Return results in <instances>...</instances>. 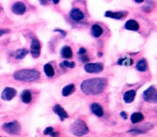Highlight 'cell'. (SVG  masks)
Wrapping results in <instances>:
<instances>
[{
  "instance_id": "e575fe53",
  "label": "cell",
  "mask_w": 157,
  "mask_h": 137,
  "mask_svg": "<svg viewBox=\"0 0 157 137\" xmlns=\"http://www.w3.org/2000/svg\"><path fill=\"white\" fill-rule=\"evenodd\" d=\"M40 2H41L42 5H45L46 4V0H40Z\"/></svg>"
},
{
  "instance_id": "83f0119b",
  "label": "cell",
  "mask_w": 157,
  "mask_h": 137,
  "mask_svg": "<svg viewBox=\"0 0 157 137\" xmlns=\"http://www.w3.org/2000/svg\"><path fill=\"white\" fill-rule=\"evenodd\" d=\"M9 30H8V29H0V36L5 35V34L9 33Z\"/></svg>"
},
{
  "instance_id": "d590c367",
  "label": "cell",
  "mask_w": 157,
  "mask_h": 137,
  "mask_svg": "<svg viewBox=\"0 0 157 137\" xmlns=\"http://www.w3.org/2000/svg\"><path fill=\"white\" fill-rule=\"evenodd\" d=\"M134 1L137 3H142L143 2H144V0H134Z\"/></svg>"
},
{
  "instance_id": "6da1fadb",
  "label": "cell",
  "mask_w": 157,
  "mask_h": 137,
  "mask_svg": "<svg viewBox=\"0 0 157 137\" xmlns=\"http://www.w3.org/2000/svg\"><path fill=\"white\" fill-rule=\"evenodd\" d=\"M107 85V80L104 78H94L86 79L81 83V89L86 95H98L104 91Z\"/></svg>"
},
{
  "instance_id": "e0dca14e",
  "label": "cell",
  "mask_w": 157,
  "mask_h": 137,
  "mask_svg": "<svg viewBox=\"0 0 157 137\" xmlns=\"http://www.w3.org/2000/svg\"><path fill=\"white\" fill-rule=\"evenodd\" d=\"M61 56L64 58H70L73 56V52H72V49L67 46H64V47L61 49Z\"/></svg>"
},
{
  "instance_id": "836d02e7",
  "label": "cell",
  "mask_w": 157,
  "mask_h": 137,
  "mask_svg": "<svg viewBox=\"0 0 157 137\" xmlns=\"http://www.w3.org/2000/svg\"><path fill=\"white\" fill-rule=\"evenodd\" d=\"M50 1H52V2H53L54 4H58V3L59 2L60 0H50Z\"/></svg>"
},
{
  "instance_id": "4316f807",
  "label": "cell",
  "mask_w": 157,
  "mask_h": 137,
  "mask_svg": "<svg viewBox=\"0 0 157 137\" xmlns=\"http://www.w3.org/2000/svg\"><path fill=\"white\" fill-rule=\"evenodd\" d=\"M53 131H54V128L49 126V127H47L45 129H44V132H43V133H44V135H50V134L52 133Z\"/></svg>"
},
{
  "instance_id": "9c48e42d",
  "label": "cell",
  "mask_w": 157,
  "mask_h": 137,
  "mask_svg": "<svg viewBox=\"0 0 157 137\" xmlns=\"http://www.w3.org/2000/svg\"><path fill=\"white\" fill-rule=\"evenodd\" d=\"M12 11L16 15H23L26 11V6L21 2H17L12 6Z\"/></svg>"
},
{
  "instance_id": "4dcf8cb0",
  "label": "cell",
  "mask_w": 157,
  "mask_h": 137,
  "mask_svg": "<svg viewBox=\"0 0 157 137\" xmlns=\"http://www.w3.org/2000/svg\"><path fill=\"white\" fill-rule=\"evenodd\" d=\"M85 52H86V49H84V48H81V49H79L78 53H79L80 55H84V54H85Z\"/></svg>"
},
{
  "instance_id": "30bf717a",
  "label": "cell",
  "mask_w": 157,
  "mask_h": 137,
  "mask_svg": "<svg viewBox=\"0 0 157 137\" xmlns=\"http://www.w3.org/2000/svg\"><path fill=\"white\" fill-rule=\"evenodd\" d=\"M53 111L55 114H57V115L59 116L60 119H61V121H63V120L65 119L68 118V114H67V112L64 110V108L61 107L60 105H55L53 107Z\"/></svg>"
},
{
  "instance_id": "ffe728a7",
  "label": "cell",
  "mask_w": 157,
  "mask_h": 137,
  "mask_svg": "<svg viewBox=\"0 0 157 137\" xmlns=\"http://www.w3.org/2000/svg\"><path fill=\"white\" fill-rule=\"evenodd\" d=\"M91 32L93 34V35L96 38L100 37L103 33V29L99 25H94L91 28Z\"/></svg>"
},
{
  "instance_id": "8d00e7d4",
  "label": "cell",
  "mask_w": 157,
  "mask_h": 137,
  "mask_svg": "<svg viewBox=\"0 0 157 137\" xmlns=\"http://www.w3.org/2000/svg\"><path fill=\"white\" fill-rule=\"evenodd\" d=\"M0 137H1V136H0Z\"/></svg>"
},
{
  "instance_id": "cb8c5ba5",
  "label": "cell",
  "mask_w": 157,
  "mask_h": 137,
  "mask_svg": "<svg viewBox=\"0 0 157 137\" xmlns=\"http://www.w3.org/2000/svg\"><path fill=\"white\" fill-rule=\"evenodd\" d=\"M29 53V51L25 49H20L15 52V58L17 59H21V58H25V57L27 55V54Z\"/></svg>"
},
{
  "instance_id": "3957f363",
  "label": "cell",
  "mask_w": 157,
  "mask_h": 137,
  "mask_svg": "<svg viewBox=\"0 0 157 137\" xmlns=\"http://www.w3.org/2000/svg\"><path fill=\"white\" fill-rule=\"evenodd\" d=\"M71 133L76 136H83L89 132V129L83 120L77 119L71 126Z\"/></svg>"
},
{
  "instance_id": "5b68a950",
  "label": "cell",
  "mask_w": 157,
  "mask_h": 137,
  "mask_svg": "<svg viewBox=\"0 0 157 137\" xmlns=\"http://www.w3.org/2000/svg\"><path fill=\"white\" fill-rule=\"evenodd\" d=\"M144 99L148 103H156L157 102V92L154 86L148 88L144 92Z\"/></svg>"
},
{
  "instance_id": "7402d4cb",
  "label": "cell",
  "mask_w": 157,
  "mask_h": 137,
  "mask_svg": "<svg viewBox=\"0 0 157 137\" xmlns=\"http://www.w3.org/2000/svg\"><path fill=\"white\" fill-rule=\"evenodd\" d=\"M136 69L140 71V72H145L147 69V62L144 58H142L140 61H138L137 64H136Z\"/></svg>"
},
{
  "instance_id": "484cf974",
  "label": "cell",
  "mask_w": 157,
  "mask_h": 137,
  "mask_svg": "<svg viewBox=\"0 0 157 137\" xmlns=\"http://www.w3.org/2000/svg\"><path fill=\"white\" fill-rule=\"evenodd\" d=\"M61 66L66 68H74L75 66V63L74 62L64 61L62 63H61Z\"/></svg>"
},
{
  "instance_id": "d4e9b609",
  "label": "cell",
  "mask_w": 157,
  "mask_h": 137,
  "mask_svg": "<svg viewBox=\"0 0 157 137\" xmlns=\"http://www.w3.org/2000/svg\"><path fill=\"white\" fill-rule=\"evenodd\" d=\"M128 132L131 133L132 135H138V134L146 133L147 131L144 129H140V128H134V129H131L130 130H129Z\"/></svg>"
},
{
  "instance_id": "8fae6325",
  "label": "cell",
  "mask_w": 157,
  "mask_h": 137,
  "mask_svg": "<svg viewBox=\"0 0 157 137\" xmlns=\"http://www.w3.org/2000/svg\"><path fill=\"white\" fill-rule=\"evenodd\" d=\"M70 17L75 21H81L84 19V14L79 9H73L70 12Z\"/></svg>"
},
{
  "instance_id": "5bb4252c",
  "label": "cell",
  "mask_w": 157,
  "mask_h": 137,
  "mask_svg": "<svg viewBox=\"0 0 157 137\" xmlns=\"http://www.w3.org/2000/svg\"><path fill=\"white\" fill-rule=\"evenodd\" d=\"M139 24L136 20L130 19L126 22L125 24V29L127 30H131V31H137L139 29Z\"/></svg>"
},
{
  "instance_id": "8992f818",
  "label": "cell",
  "mask_w": 157,
  "mask_h": 137,
  "mask_svg": "<svg viewBox=\"0 0 157 137\" xmlns=\"http://www.w3.org/2000/svg\"><path fill=\"white\" fill-rule=\"evenodd\" d=\"M104 69L102 63H88L84 66V70L88 73H100Z\"/></svg>"
},
{
  "instance_id": "44dd1931",
  "label": "cell",
  "mask_w": 157,
  "mask_h": 137,
  "mask_svg": "<svg viewBox=\"0 0 157 137\" xmlns=\"http://www.w3.org/2000/svg\"><path fill=\"white\" fill-rule=\"evenodd\" d=\"M44 73H45V75H47V77H48V78H52V77H53L54 75H55V70H54L52 65L50 64L44 65Z\"/></svg>"
},
{
  "instance_id": "f546056e",
  "label": "cell",
  "mask_w": 157,
  "mask_h": 137,
  "mask_svg": "<svg viewBox=\"0 0 157 137\" xmlns=\"http://www.w3.org/2000/svg\"><path fill=\"white\" fill-rule=\"evenodd\" d=\"M121 116L122 117V118L124 119H127V112H124V111H123V112H121Z\"/></svg>"
},
{
  "instance_id": "ba28073f",
  "label": "cell",
  "mask_w": 157,
  "mask_h": 137,
  "mask_svg": "<svg viewBox=\"0 0 157 137\" xmlns=\"http://www.w3.org/2000/svg\"><path fill=\"white\" fill-rule=\"evenodd\" d=\"M16 93L17 92L15 89L7 87L6 89H4V90L2 92L1 98L2 99L5 100V101H10V100H12L16 95Z\"/></svg>"
},
{
  "instance_id": "d6986e66",
  "label": "cell",
  "mask_w": 157,
  "mask_h": 137,
  "mask_svg": "<svg viewBox=\"0 0 157 137\" xmlns=\"http://www.w3.org/2000/svg\"><path fill=\"white\" fill-rule=\"evenodd\" d=\"M75 90V87L73 84H70L66 86L65 87L63 88L62 89V95L63 96H68L71 94L73 93Z\"/></svg>"
},
{
  "instance_id": "7a4b0ae2",
  "label": "cell",
  "mask_w": 157,
  "mask_h": 137,
  "mask_svg": "<svg viewBox=\"0 0 157 137\" xmlns=\"http://www.w3.org/2000/svg\"><path fill=\"white\" fill-rule=\"evenodd\" d=\"M40 73L35 69H21L14 74L15 79L22 82H33L39 79Z\"/></svg>"
},
{
  "instance_id": "7c38bea8",
  "label": "cell",
  "mask_w": 157,
  "mask_h": 137,
  "mask_svg": "<svg viewBox=\"0 0 157 137\" xmlns=\"http://www.w3.org/2000/svg\"><path fill=\"white\" fill-rule=\"evenodd\" d=\"M127 12H111V11H107L105 12V16L108 18H114V19H122L127 15Z\"/></svg>"
},
{
  "instance_id": "1f68e13d",
  "label": "cell",
  "mask_w": 157,
  "mask_h": 137,
  "mask_svg": "<svg viewBox=\"0 0 157 137\" xmlns=\"http://www.w3.org/2000/svg\"><path fill=\"white\" fill-rule=\"evenodd\" d=\"M55 32H60V33H61V35H62L63 36H65L66 35V32L61 30V29H55Z\"/></svg>"
},
{
  "instance_id": "d6a6232c",
  "label": "cell",
  "mask_w": 157,
  "mask_h": 137,
  "mask_svg": "<svg viewBox=\"0 0 157 137\" xmlns=\"http://www.w3.org/2000/svg\"><path fill=\"white\" fill-rule=\"evenodd\" d=\"M81 60L82 62H87L89 60V58H87V56H84V55H83V56H81Z\"/></svg>"
},
{
  "instance_id": "4fadbf2b",
  "label": "cell",
  "mask_w": 157,
  "mask_h": 137,
  "mask_svg": "<svg viewBox=\"0 0 157 137\" xmlns=\"http://www.w3.org/2000/svg\"><path fill=\"white\" fill-rule=\"evenodd\" d=\"M90 109H91V112L97 116L102 117L104 115V109L102 106L98 103H93L90 106Z\"/></svg>"
},
{
  "instance_id": "2e32d148",
  "label": "cell",
  "mask_w": 157,
  "mask_h": 137,
  "mask_svg": "<svg viewBox=\"0 0 157 137\" xmlns=\"http://www.w3.org/2000/svg\"><path fill=\"white\" fill-rule=\"evenodd\" d=\"M21 99L25 104H29L31 103L32 99V94L31 92L29 90H24L21 94Z\"/></svg>"
},
{
  "instance_id": "9a60e30c",
  "label": "cell",
  "mask_w": 157,
  "mask_h": 137,
  "mask_svg": "<svg viewBox=\"0 0 157 137\" xmlns=\"http://www.w3.org/2000/svg\"><path fill=\"white\" fill-rule=\"evenodd\" d=\"M136 97V92L134 90H129L124 95V100L126 103H130L134 100Z\"/></svg>"
},
{
  "instance_id": "277c9868",
  "label": "cell",
  "mask_w": 157,
  "mask_h": 137,
  "mask_svg": "<svg viewBox=\"0 0 157 137\" xmlns=\"http://www.w3.org/2000/svg\"><path fill=\"white\" fill-rule=\"evenodd\" d=\"M2 129L10 135H19L21 132V126L17 121L6 123L2 125Z\"/></svg>"
},
{
  "instance_id": "ac0fdd59",
  "label": "cell",
  "mask_w": 157,
  "mask_h": 137,
  "mask_svg": "<svg viewBox=\"0 0 157 137\" xmlns=\"http://www.w3.org/2000/svg\"><path fill=\"white\" fill-rule=\"evenodd\" d=\"M144 119V116L141 112H134L130 116V120H131L132 123L136 124V123H140Z\"/></svg>"
},
{
  "instance_id": "603a6c76",
  "label": "cell",
  "mask_w": 157,
  "mask_h": 137,
  "mask_svg": "<svg viewBox=\"0 0 157 137\" xmlns=\"http://www.w3.org/2000/svg\"><path fill=\"white\" fill-rule=\"evenodd\" d=\"M133 61L130 58L128 57H125V58H121L118 60L117 63L121 66H130L133 64Z\"/></svg>"
},
{
  "instance_id": "f1b7e54d",
  "label": "cell",
  "mask_w": 157,
  "mask_h": 137,
  "mask_svg": "<svg viewBox=\"0 0 157 137\" xmlns=\"http://www.w3.org/2000/svg\"><path fill=\"white\" fill-rule=\"evenodd\" d=\"M49 135H51L52 137H58L60 135V133L58 132H55V131L54 130Z\"/></svg>"
},
{
  "instance_id": "52a82bcc",
  "label": "cell",
  "mask_w": 157,
  "mask_h": 137,
  "mask_svg": "<svg viewBox=\"0 0 157 137\" xmlns=\"http://www.w3.org/2000/svg\"><path fill=\"white\" fill-rule=\"evenodd\" d=\"M40 52H41V45H40L39 41L36 38H33L32 41L30 49V52L32 54V57L35 58L39 57Z\"/></svg>"
}]
</instances>
